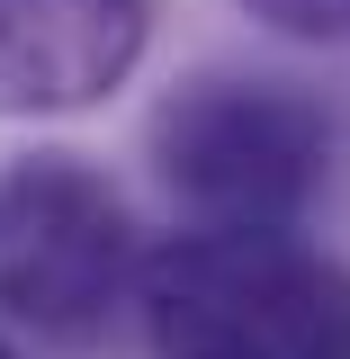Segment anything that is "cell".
Listing matches in <instances>:
<instances>
[{"label":"cell","mask_w":350,"mask_h":359,"mask_svg":"<svg viewBox=\"0 0 350 359\" xmlns=\"http://www.w3.org/2000/svg\"><path fill=\"white\" fill-rule=\"evenodd\" d=\"M135 306L162 359H350V269L297 233H180Z\"/></svg>","instance_id":"cell-1"},{"label":"cell","mask_w":350,"mask_h":359,"mask_svg":"<svg viewBox=\"0 0 350 359\" xmlns=\"http://www.w3.org/2000/svg\"><path fill=\"white\" fill-rule=\"evenodd\" d=\"M153 162L198 233H278L323 189L332 126L278 81H198L153 117Z\"/></svg>","instance_id":"cell-2"},{"label":"cell","mask_w":350,"mask_h":359,"mask_svg":"<svg viewBox=\"0 0 350 359\" xmlns=\"http://www.w3.org/2000/svg\"><path fill=\"white\" fill-rule=\"evenodd\" d=\"M126 261H135L126 207L90 162L36 153L0 171V306L18 323L81 341L90 323H108Z\"/></svg>","instance_id":"cell-3"},{"label":"cell","mask_w":350,"mask_h":359,"mask_svg":"<svg viewBox=\"0 0 350 359\" xmlns=\"http://www.w3.org/2000/svg\"><path fill=\"white\" fill-rule=\"evenodd\" d=\"M153 0H0V117H63L135 72Z\"/></svg>","instance_id":"cell-4"},{"label":"cell","mask_w":350,"mask_h":359,"mask_svg":"<svg viewBox=\"0 0 350 359\" xmlns=\"http://www.w3.org/2000/svg\"><path fill=\"white\" fill-rule=\"evenodd\" d=\"M261 27H278V36L297 45H342L350 36V0H243Z\"/></svg>","instance_id":"cell-5"},{"label":"cell","mask_w":350,"mask_h":359,"mask_svg":"<svg viewBox=\"0 0 350 359\" xmlns=\"http://www.w3.org/2000/svg\"><path fill=\"white\" fill-rule=\"evenodd\" d=\"M0 359H9V351H0Z\"/></svg>","instance_id":"cell-6"}]
</instances>
